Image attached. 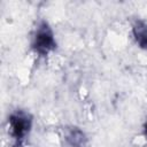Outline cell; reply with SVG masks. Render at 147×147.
Segmentation results:
<instances>
[{
  "instance_id": "2",
  "label": "cell",
  "mask_w": 147,
  "mask_h": 147,
  "mask_svg": "<svg viewBox=\"0 0 147 147\" xmlns=\"http://www.w3.org/2000/svg\"><path fill=\"white\" fill-rule=\"evenodd\" d=\"M9 129L11 136L16 140L23 139L31 127V119L30 117L24 113H15L9 117Z\"/></svg>"
},
{
  "instance_id": "3",
  "label": "cell",
  "mask_w": 147,
  "mask_h": 147,
  "mask_svg": "<svg viewBox=\"0 0 147 147\" xmlns=\"http://www.w3.org/2000/svg\"><path fill=\"white\" fill-rule=\"evenodd\" d=\"M132 32L137 44L141 48L147 49V23L144 21H137L133 25Z\"/></svg>"
},
{
  "instance_id": "1",
  "label": "cell",
  "mask_w": 147,
  "mask_h": 147,
  "mask_svg": "<svg viewBox=\"0 0 147 147\" xmlns=\"http://www.w3.org/2000/svg\"><path fill=\"white\" fill-rule=\"evenodd\" d=\"M32 46L39 54H47L48 52L55 48L56 42L54 39V34L52 29L47 25V23L44 22L37 28Z\"/></svg>"
},
{
  "instance_id": "5",
  "label": "cell",
  "mask_w": 147,
  "mask_h": 147,
  "mask_svg": "<svg viewBox=\"0 0 147 147\" xmlns=\"http://www.w3.org/2000/svg\"><path fill=\"white\" fill-rule=\"evenodd\" d=\"M145 134H146V137H147V122H146V124H145Z\"/></svg>"
},
{
  "instance_id": "4",
  "label": "cell",
  "mask_w": 147,
  "mask_h": 147,
  "mask_svg": "<svg viewBox=\"0 0 147 147\" xmlns=\"http://www.w3.org/2000/svg\"><path fill=\"white\" fill-rule=\"evenodd\" d=\"M69 142L74 146V147H78V146H84V134L82 131L79 130H71L68 134Z\"/></svg>"
}]
</instances>
